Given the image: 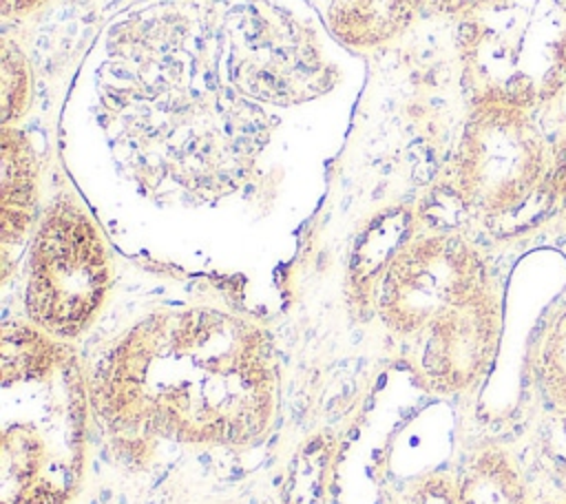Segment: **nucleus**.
Instances as JSON below:
<instances>
[{"label":"nucleus","mask_w":566,"mask_h":504,"mask_svg":"<svg viewBox=\"0 0 566 504\" xmlns=\"http://www.w3.org/2000/svg\"><path fill=\"white\" fill-rule=\"evenodd\" d=\"M88 393L104 431L135 451L157 440L250 447L276 413V351L250 318L214 307L161 309L102 354Z\"/></svg>","instance_id":"nucleus-1"},{"label":"nucleus","mask_w":566,"mask_h":504,"mask_svg":"<svg viewBox=\"0 0 566 504\" xmlns=\"http://www.w3.org/2000/svg\"><path fill=\"white\" fill-rule=\"evenodd\" d=\"M91 393L75 349L33 323L0 336V504H71L86 460Z\"/></svg>","instance_id":"nucleus-2"},{"label":"nucleus","mask_w":566,"mask_h":504,"mask_svg":"<svg viewBox=\"0 0 566 504\" xmlns=\"http://www.w3.org/2000/svg\"><path fill=\"white\" fill-rule=\"evenodd\" d=\"M555 148L539 117L517 104L473 99L462 124L451 192L462 210L491 228L551 214Z\"/></svg>","instance_id":"nucleus-3"},{"label":"nucleus","mask_w":566,"mask_h":504,"mask_svg":"<svg viewBox=\"0 0 566 504\" xmlns=\"http://www.w3.org/2000/svg\"><path fill=\"white\" fill-rule=\"evenodd\" d=\"M111 287V256L91 214L57 197L40 217L27 259V321L60 340L82 336Z\"/></svg>","instance_id":"nucleus-4"},{"label":"nucleus","mask_w":566,"mask_h":504,"mask_svg":"<svg viewBox=\"0 0 566 504\" xmlns=\"http://www.w3.org/2000/svg\"><path fill=\"white\" fill-rule=\"evenodd\" d=\"M493 283L480 250L453 230L411 237L391 259L376 294V312L394 334H422L442 312Z\"/></svg>","instance_id":"nucleus-5"},{"label":"nucleus","mask_w":566,"mask_h":504,"mask_svg":"<svg viewBox=\"0 0 566 504\" xmlns=\"http://www.w3.org/2000/svg\"><path fill=\"white\" fill-rule=\"evenodd\" d=\"M228 75L252 99L292 106L332 88L334 71L314 33L296 18L254 9L230 35Z\"/></svg>","instance_id":"nucleus-6"},{"label":"nucleus","mask_w":566,"mask_h":504,"mask_svg":"<svg viewBox=\"0 0 566 504\" xmlns=\"http://www.w3.org/2000/svg\"><path fill=\"white\" fill-rule=\"evenodd\" d=\"M420 376L436 393H464L491 369L502 336L495 285L442 312L422 329Z\"/></svg>","instance_id":"nucleus-7"},{"label":"nucleus","mask_w":566,"mask_h":504,"mask_svg":"<svg viewBox=\"0 0 566 504\" xmlns=\"http://www.w3.org/2000/svg\"><path fill=\"white\" fill-rule=\"evenodd\" d=\"M471 22L489 53L513 73L566 77V0H482Z\"/></svg>","instance_id":"nucleus-8"},{"label":"nucleus","mask_w":566,"mask_h":504,"mask_svg":"<svg viewBox=\"0 0 566 504\" xmlns=\"http://www.w3.org/2000/svg\"><path fill=\"white\" fill-rule=\"evenodd\" d=\"M38 210V159L24 130L2 126V177H0V234L2 245L20 243L35 221Z\"/></svg>","instance_id":"nucleus-9"},{"label":"nucleus","mask_w":566,"mask_h":504,"mask_svg":"<svg viewBox=\"0 0 566 504\" xmlns=\"http://www.w3.org/2000/svg\"><path fill=\"white\" fill-rule=\"evenodd\" d=\"M413 217L407 208H387L378 212L358 234L352 259H349V296L352 303L363 309L369 301L376 303L378 285L382 281L385 270L398 250L411 239Z\"/></svg>","instance_id":"nucleus-10"},{"label":"nucleus","mask_w":566,"mask_h":504,"mask_svg":"<svg viewBox=\"0 0 566 504\" xmlns=\"http://www.w3.org/2000/svg\"><path fill=\"white\" fill-rule=\"evenodd\" d=\"M424 0H332L329 31L347 46H380L411 27Z\"/></svg>","instance_id":"nucleus-11"},{"label":"nucleus","mask_w":566,"mask_h":504,"mask_svg":"<svg viewBox=\"0 0 566 504\" xmlns=\"http://www.w3.org/2000/svg\"><path fill=\"white\" fill-rule=\"evenodd\" d=\"M531 500L520 460L500 444H482L462 466L453 504H531Z\"/></svg>","instance_id":"nucleus-12"},{"label":"nucleus","mask_w":566,"mask_h":504,"mask_svg":"<svg viewBox=\"0 0 566 504\" xmlns=\"http://www.w3.org/2000/svg\"><path fill=\"white\" fill-rule=\"evenodd\" d=\"M531 462L524 469L531 495L544 504H566V409L548 407L531 438Z\"/></svg>","instance_id":"nucleus-13"},{"label":"nucleus","mask_w":566,"mask_h":504,"mask_svg":"<svg viewBox=\"0 0 566 504\" xmlns=\"http://www.w3.org/2000/svg\"><path fill=\"white\" fill-rule=\"evenodd\" d=\"M526 367L546 407L566 409V298L544 318L528 349Z\"/></svg>","instance_id":"nucleus-14"},{"label":"nucleus","mask_w":566,"mask_h":504,"mask_svg":"<svg viewBox=\"0 0 566 504\" xmlns=\"http://www.w3.org/2000/svg\"><path fill=\"white\" fill-rule=\"evenodd\" d=\"M0 73H2V126L18 122L31 104V66L22 53V49L9 38L2 40L0 46Z\"/></svg>","instance_id":"nucleus-15"},{"label":"nucleus","mask_w":566,"mask_h":504,"mask_svg":"<svg viewBox=\"0 0 566 504\" xmlns=\"http://www.w3.org/2000/svg\"><path fill=\"white\" fill-rule=\"evenodd\" d=\"M546 128L555 148V179H553V201L559 219L566 225V82L562 91L535 113Z\"/></svg>","instance_id":"nucleus-16"},{"label":"nucleus","mask_w":566,"mask_h":504,"mask_svg":"<svg viewBox=\"0 0 566 504\" xmlns=\"http://www.w3.org/2000/svg\"><path fill=\"white\" fill-rule=\"evenodd\" d=\"M429 7L444 15H467L471 9H475L482 0H427Z\"/></svg>","instance_id":"nucleus-17"},{"label":"nucleus","mask_w":566,"mask_h":504,"mask_svg":"<svg viewBox=\"0 0 566 504\" xmlns=\"http://www.w3.org/2000/svg\"><path fill=\"white\" fill-rule=\"evenodd\" d=\"M49 0H2V13L4 15H29L44 7Z\"/></svg>","instance_id":"nucleus-18"}]
</instances>
